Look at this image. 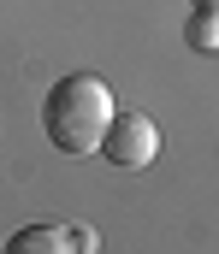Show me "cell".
Wrapping results in <instances>:
<instances>
[{
  "mask_svg": "<svg viewBox=\"0 0 219 254\" xmlns=\"http://www.w3.org/2000/svg\"><path fill=\"white\" fill-rule=\"evenodd\" d=\"M113 89L95 77V71H72L48 89L42 101V130L60 154H101V136L113 125Z\"/></svg>",
  "mask_w": 219,
  "mask_h": 254,
  "instance_id": "cell-1",
  "label": "cell"
},
{
  "mask_svg": "<svg viewBox=\"0 0 219 254\" xmlns=\"http://www.w3.org/2000/svg\"><path fill=\"white\" fill-rule=\"evenodd\" d=\"M101 154L119 166V172H143L148 160L160 154V125L148 113H113V125L101 136Z\"/></svg>",
  "mask_w": 219,
  "mask_h": 254,
  "instance_id": "cell-2",
  "label": "cell"
},
{
  "mask_svg": "<svg viewBox=\"0 0 219 254\" xmlns=\"http://www.w3.org/2000/svg\"><path fill=\"white\" fill-rule=\"evenodd\" d=\"M95 249V231H77V225H24L6 254H89Z\"/></svg>",
  "mask_w": 219,
  "mask_h": 254,
  "instance_id": "cell-3",
  "label": "cell"
},
{
  "mask_svg": "<svg viewBox=\"0 0 219 254\" xmlns=\"http://www.w3.org/2000/svg\"><path fill=\"white\" fill-rule=\"evenodd\" d=\"M184 42L196 48V54H219V12H190V24H184Z\"/></svg>",
  "mask_w": 219,
  "mask_h": 254,
  "instance_id": "cell-4",
  "label": "cell"
},
{
  "mask_svg": "<svg viewBox=\"0 0 219 254\" xmlns=\"http://www.w3.org/2000/svg\"><path fill=\"white\" fill-rule=\"evenodd\" d=\"M196 6H202V12H219V0H196Z\"/></svg>",
  "mask_w": 219,
  "mask_h": 254,
  "instance_id": "cell-5",
  "label": "cell"
}]
</instances>
